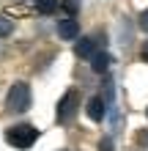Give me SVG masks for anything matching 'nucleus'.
Returning a JSON list of instances; mask_svg holds the SVG:
<instances>
[{"instance_id": "4", "label": "nucleus", "mask_w": 148, "mask_h": 151, "mask_svg": "<svg viewBox=\"0 0 148 151\" xmlns=\"http://www.w3.org/2000/svg\"><path fill=\"white\" fill-rule=\"evenodd\" d=\"M99 44H102V36H82V39H77V58H91L93 52H99Z\"/></svg>"}, {"instance_id": "6", "label": "nucleus", "mask_w": 148, "mask_h": 151, "mask_svg": "<svg viewBox=\"0 0 148 151\" xmlns=\"http://www.w3.org/2000/svg\"><path fill=\"white\" fill-rule=\"evenodd\" d=\"M110 63H112V55H110V52H104V50L91 55V69L96 74H107L110 72Z\"/></svg>"}, {"instance_id": "9", "label": "nucleus", "mask_w": 148, "mask_h": 151, "mask_svg": "<svg viewBox=\"0 0 148 151\" xmlns=\"http://www.w3.org/2000/svg\"><path fill=\"white\" fill-rule=\"evenodd\" d=\"M11 33H14V22L8 19V17H0V39L11 36Z\"/></svg>"}, {"instance_id": "7", "label": "nucleus", "mask_w": 148, "mask_h": 151, "mask_svg": "<svg viewBox=\"0 0 148 151\" xmlns=\"http://www.w3.org/2000/svg\"><path fill=\"white\" fill-rule=\"evenodd\" d=\"M104 107H107V104H104L102 96H91V99H88V107H85V110H88V118L91 121H104V113H107Z\"/></svg>"}, {"instance_id": "12", "label": "nucleus", "mask_w": 148, "mask_h": 151, "mask_svg": "<svg viewBox=\"0 0 148 151\" xmlns=\"http://www.w3.org/2000/svg\"><path fill=\"white\" fill-rule=\"evenodd\" d=\"M137 25H140V30H145V33H148V8L140 14V22H137Z\"/></svg>"}, {"instance_id": "11", "label": "nucleus", "mask_w": 148, "mask_h": 151, "mask_svg": "<svg viewBox=\"0 0 148 151\" xmlns=\"http://www.w3.org/2000/svg\"><path fill=\"white\" fill-rule=\"evenodd\" d=\"M99 151H115V143H112V137H102Z\"/></svg>"}, {"instance_id": "13", "label": "nucleus", "mask_w": 148, "mask_h": 151, "mask_svg": "<svg viewBox=\"0 0 148 151\" xmlns=\"http://www.w3.org/2000/svg\"><path fill=\"white\" fill-rule=\"evenodd\" d=\"M140 58L148 63V41H143V47H140Z\"/></svg>"}, {"instance_id": "2", "label": "nucleus", "mask_w": 148, "mask_h": 151, "mask_svg": "<svg viewBox=\"0 0 148 151\" xmlns=\"http://www.w3.org/2000/svg\"><path fill=\"white\" fill-rule=\"evenodd\" d=\"M30 102H33V93H30V85L28 83H14L11 85V91H8V99H6V107L8 113H25V110H30Z\"/></svg>"}, {"instance_id": "3", "label": "nucleus", "mask_w": 148, "mask_h": 151, "mask_svg": "<svg viewBox=\"0 0 148 151\" xmlns=\"http://www.w3.org/2000/svg\"><path fill=\"white\" fill-rule=\"evenodd\" d=\"M77 107H80V93L71 88V91H66L63 99L58 102V113H55L58 124H71L74 115H77Z\"/></svg>"}, {"instance_id": "8", "label": "nucleus", "mask_w": 148, "mask_h": 151, "mask_svg": "<svg viewBox=\"0 0 148 151\" xmlns=\"http://www.w3.org/2000/svg\"><path fill=\"white\" fill-rule=\"evenodd\" d=\"M36 8H39L41 14H55L58 11V0H39Z\"/></svg>"}, {"instance_id": "10", "label": "nucleus", "mask_w": 148, "mask_h": 151, "mask_svg": "<svg viewBox=\"0 0 148 151\" xmlns=\"http://www.w3.org/2000/svg\"><path fill=\"white\" fill-rule=\"evenodd\" d=\"M63 11L69 17H74L77 11H80V0H63Z\"/></svg>"}, {"instance_id": "1", "label": "nucleus", "mask_w": 148, "mask_h": 151, "mask_svg": "<svg viewBox=\"0 0 148 151\" xmlns=\"http://www.w3.org/2000/svg\"><path fill=\"white\" fill-rule=\"evenodd\" d=\"M36 140H39V129L33 127V124H11V127L6 129V143L19 148V151L30 148Z\"/></svg>"}, {"instance_id": "5", "label": "nucleus", "mask_w": 148, "mask_h": 151, "mask_svg": "<svg viewBox=\"0 0 148 151\" xmlns=\"http://www.w3.org/2000/svg\"><path fill=\"white\" fill-rule=\"evenodd\" d=\"M58 36L63 39V41H74V39H80V22H77L74 17H66V19H60V25H58Z\"/></svg>"}]
</instances>
